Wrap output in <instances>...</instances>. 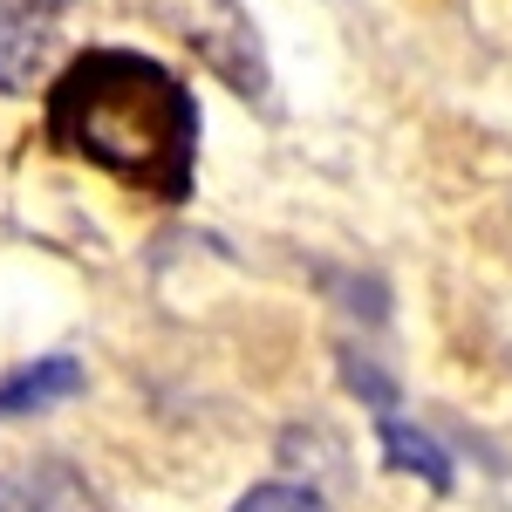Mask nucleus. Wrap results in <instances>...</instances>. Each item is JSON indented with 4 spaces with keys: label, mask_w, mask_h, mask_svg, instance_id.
I'll return each mask as SVG.
<instances>
[{
    "label": "nucleus",
    "mask_w": 512,
    "mask_h": 512,
    "mask_svg": "<svg viewBox=\"0 0 512 512\" xmlns=\"http://www.w3.org/2000/svg\"><path fill=\"white\" fill-rule=\"evenodd\" d=\"M48 137L69 158L110 171L144 198L192 192L198 164V103L192 89L130 48H89L48 89Z\"/></svg>",
    "instance_id": "1"
},
{
    "label": "nucleus",
    "mask_w": 512,
    "mask_h": 512,
    "mask_svg": "<svg viewBox=\"0 0 512 512\" xmlns=\"http://www.w3.org/2000/svg\"><path fill=\"white\" fill-rule=\"evenodd\" d=\"M69 41V0H0V89L28 96Z\"/></svg>",
    "instance_id": "3"
},
{
    "label": "nucleus",
    "mask_w": 512,
    "mask_h": 512,
    "mask_svg": "<svg viewBox=\"0 0 512 512\" xmlns=\"http://www.w3.org/2000/svg\"><path fill=\"white\" fill-rule=\"evenodd\" d=\"M383 451H390V465L396 472H410V478H424L431 492H451V458L437 451L424 431H410L403 417H390L383 410Z\"/></svg>",
    "instance_id": "6"
},
{
    "label": "nucleus",
    "mask_w": 512,
    "mask_h": 512,
    "mask_svg": "<svg viewBox=\"0 0 512 512\" xmlns=\"http://www.w3.org/2000/svg\"><path fill=\"white\" fill-rule=\"evenodd\" d=\"M151 21L164 35H178L212 76L239 89V96H267V55H260V28L239 0H151Z\"/></svg>",
    "instance_id": "2"
},
{
    "label": "nucleus",
    "mask_w": 512,
    "mask_h": 512,
    "mask_svg": "<svg viewBox=\"0 0 512 512\" xmlns=\"http://www.w3.org/2000/svg\"><path fill=\"white\" fill-rule=\"evenodd\" d=\"M233 512H328L315 492H301V485H253Z\"/></svg>",
    "instance_id": "7"
},
{
    "label": "nucleus",
    "mask_w": 512,
    "mask_h": 512,
    "mask_svg": "<svg viewBox=\"0 0 512 512\" xmlns=\"http://www.w3.org/2000/svg\"><path fill=\"white\" fill-rule=\"evenodd\" d=\"M0 512H103V499L62 458H41V465L0 472Z\"/></svg>",
    "instance_id": "4"
},
{
    "label": "nucleus",
    "mask_w": 512,
    "mask_h": 512,
    "mask_svg": "<svg viewBox=\"0 0 512 512\" xmlns=\"http://www.w3.org/2000/svg\"><path fill=\"white\" fill-rule=\"evenodd\" d=\"M76 390H82V362H69V355L28 362V369L0 376V417H35V410H48V403H62Z\"/></svg>",
    "instance_id": "5"
}]
</instances>
